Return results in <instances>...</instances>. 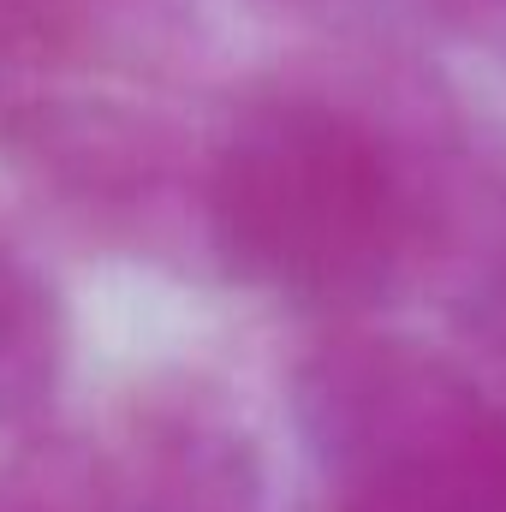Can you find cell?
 <instances>
[{
    "label": "cell",
    "mask_w": 506,
    "mask_h": 512,
    "mask_svg": "<svg viewBox=\"0 0 506 512\" xmlns=\"http://www.w3.org/2000/svg\"><path fill=\"white\" fill-rule=\"evenodd\" d=\"M209 227L239 280L304 310H364L399 274L405 197L364 126L274 102L221 143Z\"/></svg>",
    "instance_id": "6da1fadb"
},
{
    "label": "cell",
    "mask_w": 506,
    "mask_h": 512,
    "mask_svg": "<svg viewBox=\"0 0 506 512\" xmlns=\"http://www.w3.org/2000/svg\"><path fill=\"white\" fill-rule=\"evenodd\" d=\"M328 512H506V411L435 352L346 340L304 370Z\"/></svg>",
    "instance_id": "7a4b0ae2"
},
{
    "label": "cell",
    "mask_w": 506,
    "mask_h": 512,
    "mask_svg": "<svg viewBox=\"0 0 506 512\" xmlns=\"http://www.w3.org/2000/svg\"><path fill=\"white\" fill-rule=\"evenodd\" d=\"M137 512H251V471L227 435L179 429L137 477Z\"/></svg>",
    "instance_id": "3957f363"
},
{
    "label": "cell",
    "mask_w": 506,
    "mask_h": 512,
    "mask_svg": "<svg viewBox=\"0 0 506 512\" xmlns=\"http://www.w3.org/2000/svg\"><path fill=\"white\" fill-rule=\"evenodd\" d=\"M60 364V310L48 286L0 251V417L30 411Z\"/></svg>",
    "instance_id": "277c9868"
},
{
    "label": "cell",
    "mask_w": 506,
    "mask_h": 512,
    "mask_svg": "<svg viewBox=\"0 0 506 512\" xmlns=\"http://www.w3.org/2000/svg\"><path fill=\"white\" fill-rule=\"evenodd\" d=\"M477 316H483V328H489V334H495V340L506 346V251H501V262H495V274L483 280Z\"/></svg>",
    "instance_id": "5b68a950"
}]
</instances>
